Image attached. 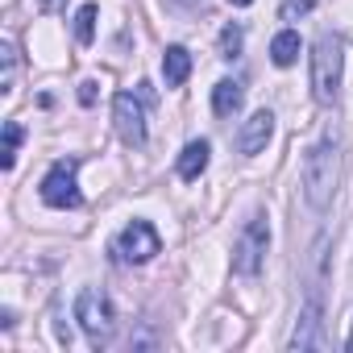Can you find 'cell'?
<instances>
[{
  "mask_svg": "<svg viewBox=\"0 0 353 353\" xmlns=\"http://www.w3.org/2000/svg\"><path fill=\"white\" fill-rule=\"evenodd\" d=\"M229 5H254V0H229Z\"/></svg>",
  "mask_w": 353,
  "mask_h": 353,
  "instance_id": "obj_22",
  "label": "cell"
},
{
  "mask_svg": "<svg viewBox=\"0 0 353 353\" xmlns=\"http://www.w3.org/2000/svg\"><path fill=\"white\" fill-rule=\"evenodd\" d=\"M208 154H212V145L200 137V141H188L183 145V154H179V179H200V174L208 170Z\"/></svg>",
  "mask_w": 353,
  "mask_h": 353,
  "instance_id": "obj_10",
  "label": "cell"
},
{
  "mask_svg": "<svg viewBox=\"0 0 353 353\" xmlns=\"http://www.w3.org/2000/svg\"><path fill=\"white\" fill-rule=\"evenodd\" d=\"M299 34L295 30H283V34H274V42H270V59H274V67H291L295 59H299Z\"/></svg>",
  "mask_w": 353,
  "mask_h": 353,
  "instance_id": "obj_13",
  "label": "cell"
},
{
  "mask_svg": "<svg viewBox=\"0 0 353 353\" xmlns=\"http://www.w3.org/2000/svg\"><path fill=\"white\" fill-rule=\"evenodd\" d=\"M21 137H26V133H21V125H17V121H9V125H5V150H0V166H5V170H13Z\"/></svg>",
  "mask_w": 353,
  "mask_h": 353,
  "instance_id": "obj_15",
  "label": "cell"
},
{
  "mask_svg": "<svg viewBox=\"0 0 353 353\" xmlns=\"http://www.w3.org/2000/svg\"><path fill=\"white\" fill-rule=\"evenodd\" d=\"M162 75H166V88H183L188 75H192V54L188 46H166L162 54Z\"/></svg>",
  "mask_w": 353,
  "mask_h": 353,
  "instance_id": "obj_11",
  "label": "cell"
},
{
  "mask_svg": "<svg viewBox=\"0 0 353 353\" xmlns=\"http://www.w3.org/2000/svg\"><path fill=\"white\" fill-rule=\"evenodd\" d=\"M75 170H79V158H63L46 170L42 179V200L50 208H79L83 196H79V183H75Z\"/></svg>",
  "mask_w": 353,
  "mask_h": 353,
  "instance_id": "obj_6",
  "label": "cell"
},
{
  "mask_svg": "<svg viewBox=\"0 0 353 353\" xmlns=\"http://www.w3.org/2000/svg\"><path fill=\"white\" fill-rule=\"evenodd\" d=\"M287 345L291 349H324V336H320V303L316 299L303 307V316H299V324H295V332H291Z\"/></svg>",
  "mask_w": 353,
  "mask_h": 353,
  "instance_id": "obj_9",
  "label": "cell"
},
{
  "mask_svg": "<svg viewBox=\"0 0 353 353\" xmlns=\"http://www.w3.org/2000/svg\"><path fill=\"white\" fill-rule=\"evenodd\" d=\"M75 320H79V328L92 336V345H108L112 332H117L112 299H108L100 287H83V291H79V299H75Z\"/></svg>",
  "mask_w": 353,
  "mask_h": 353,
  "instance_id": "obj_3",
  "label": "cell"
},
{
  "mask_svg": "<svg viewBox=\"0 0 353 353\" xmlns=\"http://www.w3.org/2000/svg\"><path fill=\"white\" fill-rule=\"evenodd\" d=\"M270 137H274V112H270V108H258V112L241 125V133H237V150L254 158V154L266 150Z\"/></svg>",
  "mask_w": 353,
  "mask_h": 353,
  "instance_id": "obj_8",
  "label": "cell"
},
{
  "mask_svg": "<svg viewBox=\"0 0 353 353\" xmlns=\"http://www.w3.org/2000/svg\"><path fill=\"white\" fill-rule=\"evenodd\" d=\"M312 9H316V0H283V21H295V17H303Z\"/></svg>",
  "mask_w": 353,
  "mask_h": 353,
  "instance_id": "obj_18",
  "label": "cell"
},
{
  "mask_svg": "<svg viewBox=\"0 0 353 353\" xmlns=\"http://www.w3.org/2000/svg\"><path fill=\"white\" fill-rule=\"evenodd\" d=\"M54 5H59V0H38V13H50Z\"/></svg>",
  "mask_w": 353,
  "mask_h": 353,
  "instance_id": "obj_20",
  "label": "cell"
},
{
  "mask_svg": "<svg viewBox=\"0 0 353 353\" xmlns=\"http://www.w3.org/2000/svg\"><path fill=\"white\" fill-rule=\"evenodd\" d=\"M241 104H245V88H241L237 79H221V83L212 88V108H216V117H233Z\"/></svg>",
  "mask_w": 353,
  "mask_h": 353,
  "instance_id": "obj_12",
  "label": "cell"
},
{
  "mask_svg": "<svg viewBox=\"0 0 353 353\" xmlns=\"http://www.w3.org/2000/svg\"><path fill=\"white\" fill-rule=\"evenodd\" d=\"M158 250H162V237H158V229H154L150 221H129V225L117 233V241H112V254H117V262H125V266H141V262H150Z\"/></svg>",
  "mask_w": 353,
  "mask_h": 353,
  "instance_id": "obj_5",
  "label": "cell"
},
{
  "mask_svg": "<svg viewBox=\"0 0 353 353\" xmlns=\"http://www.w3.org/2000/svg\"><path fill=\"white\" fill-rule=\"evenodd\" d=\"M241 54V26H225L221 30V59H237Z\"/></svg>",
  "mask_w": 353,
  "mask_h": 353,
  "instance_id": "obj_17",
  "label": "cell"
},
{
  "mask_svg": "<svg viewBox=\"0 0 353 353\" xmlns=\"http://www.w3.org/2000/svg\"><path fill=\"white\" fill-rule=\"evenodd\" d=\"M112 125H117V137L125 145H145V96H133V92H117L112 100Z\"/></svg>",
  "mask_w": 353,
  "mask_h": 353,
  "instance_id": "obj_7",
  "label": "cell"
},
{
  "mask_svg": "<svg viewBox=\"0 0 353 353\" xmlns=\"http://www.w3.org/2000/svg\"><path fill=\"white\" fill-rule=\"evenodd\" d=\"M266 250H270V225L258 212V216L245 221V229H241V237L233 245V270L245 274V279H254L262 270V262H266Z\"/></svg>",
  "mask_w": 353,
  "mask_h": 353,
  "instance_id": "obj_4",
  "label": "cell"
},
{
  "mask_svg": "<svg viewBox=\"0 0 353 353\" xmlns=\"http://www.w3.org/2000/svg\"><path fill=\"white\" fill-rule=\"evenodd\" d=\"M79 104H96V79H83L79 83Z\"/></svg>",
  "mask_w": 353,
  "mask_h": 353,
  "instance_id": "obj_19",
  "label": "cell"
},
{
  "mask_svg": "<svg viewBox=\"0 0 353 353\" xmlns=\"http://www.w3.org/2000/svg\"><path fill=\"white\" fill-rule=\"evenodd\" d=\"M303 200L312 212H328L332 208V196H336V183H341V145L332 137L316 141L303 158Z\"/></svg>",
  "mask_w": 353,
  "mask_h": 353,
  "instance_id": "obj_1",
  "label": "cell"
},
{
  "mask_svg": "<svg viewBox=\"0 0 353 353\" xmlns=\"http://www.w3.org/2000/svg\"><path fill=\"white\" fill-rule=\"evenodd\" d=\"M345 349H353V328H349V336H345Z\"/></svg>",
  "mask_w": 353,
  "mask_h": 353,
  "instance_id": "obj_21",
  "label": "cell"
},
{
  "mask_svg": "<svg viewBox=\"0 0 353 353\" xmlns=\"http://www.w3.org/2000/svg\"><path fill=\"white\" fill-rule=\"evenodd\" d=\"M0 67H5V75H0V92H13V79H17V50L13 42H0Z\"/></svg>",
  "mask_w": 353,
  "mask_h": 353,
  "instance_id": "obj_14",
  "label": "cell"
},
{
  "mask_svg": "<svg viewBox=\"0 0 353 353\" xmlns=\"http://www.w3.org/2000/svg\"><path fill=\"white\" fill-rule=\"evenodd\" d=\"M75 38H79L83 46L96 38V5H83V9L75 13Z\"/></svg>",
  "mask_w": 353,
  "mask_h": 353,
  "instance_id": "obj_16",
  "label": "cell"
},
{
  "mask_svg": "<svg viewBox=\"0 0 353 353\" xmlns=\"http://www.w3.org/2000/svg\"><path fill=\"white\" fill-rule=\"evenodd\" d=\"M341 75H345V46L332 34H320L312 46V96L316 104H336L341 96Z\"/></svg>",
  "mask_w": 353,
  "mask_h": 353,
  "instance_id": "obj_2",
  "label": "cell"
}]
</instances>
